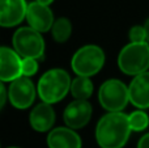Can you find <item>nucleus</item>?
Segmentation results:
<instances>
[{
	"mask_svg": "<svg viewBox=\"0 0 149 148\" xmlns=\"http://www.w3.org/2000/svg\"><path fill=\"white\" fill-rule=\"evenodd\" d=\"M8 148H18V147H8Z\"/></svg>",
	"mask_w": 149,
	"mask_h": 148,
	"instance_id": "b1692460",
	"label": "nucleus"
},
{
	"mask_svg": "<svg viewBox=\"0 0 149 148\" xmlns=\"http://www.w3.org/2000/svg\"><path fill=\"white\" fill-rule=\"evenodd\" d=\"M29 123L31 128H34L38 133L51 131L55 123V110L52 105L46 104V102L36 105L29 114Z\"/></svg>",
	"mask_w": 149,
	"mask_h": 148,
	"instance_id": "ddd939ff",
	"label": "nucleus"
},
{
	"mask_svg": "<svg viewBox=\"0 0 149 148\" xmlns=\"http://www.w3.org/2000/svg\"><path fill=\"white\" fill-rule=\"evenodd\" d=\"M36 1L39 3V4H42V5H47V7H49V5L51 4L54 0H36Z\"/></svg>",
	"mask_w": 149,
	"mask_h": 148,
	"instance_id": "5701e85b",
	"label": "nucleus"
},
{
	"mask_svg": "<svg viewBox=\"0 0 149 148\" xmlns=\"http://www.w3.org/2000/svg\"><path fill=\"white\" fill-rule=\"evenodd\" d=\"M92 113L93 108L88 100H74L64 109L63 119L67 127L79 130L89 123Z\"/></svg>",
	"mask_w": 149,
	"mask_h": 148,
	"instance_id": "6e6552de",
	"label": "nucleus"
},
{
	"mask_svg": "<svg viewBox=\"0 0 149 148\" xmlns=\"http://www.w3.org/2000/svg\"><path fill=\"white\" fill-rule=\"evenodd\" d=\"M119 70L128 76H137L144 73L149 68V43H132L120 50L118 55Z\"/></svg>",
	"mask_w": 149,
	"mask_h": 148,
	"instance_id": "7ed1b4c3",
	"label": "nucleus"
},
{
	"mask_svg": "<svg viewBox=\"0 0 149 148\" xmlns=\"http://www.w3.org/2000/svg\"><path fill=\"white\" fill-rule=\"evenodd\" d=\"M36 87L29 77L21 76L12 81L8 88V100L16 109H28L36 100Z\"/></svg>",
	"mask_w": 149,
	"mask_h": 148,
	"instance_id": "0eeeda50",
	"label": "nucleus"
},
{
	"mask_svg": "<svg viewBox=\"0 0 149 148\" xmlns=\"http://www.w3.org/2000/svg\"><path fill=\"white\" fill-rule=\"evenodd\" d=\"M128 121H130L131 130L136 131V133L147 130L149 126V115L144 110H136V112L131 113L128 115Z\"/></svg>",
	"mask_w": 149,
	"mask_h": 148,
	"instance_id": "f3484780",
	"label": "nucleus"
},
{
	"mask_svg": "<svg viewBox=\"0 0 149 148\" xmlns=\"http://www.w3.org/2000/svg\"><path fill=\"white\" fill-rule=\"evenodd\" d=\"M105 64V52L100 46L86 45L74 52L71 67L77 76L92 77L102 70Z\"/></svg>",
	"mask_w": 149,
	"mask_h": 148,
	"instance_id": "20e7f679",
	"label": "nucleus"
},
{
	"mask_svg": "<svg viewBox=\"0 0 149 148\" xmlns=\"http://www.w3.org/2000/svg\"><path fill=\"white\" fill-rule=\"evenodd\" d=\"M52 38L58 43H64L70 39L71 34H72V24L68 18L60 17L58 20H55L54 25L51 29Z\"/></svg>",
	"mask_w": 149,
	"mask_h": 148,
	"instance_id": "dca6fc26",
	"label": "nucleus"
},
{
	"mask_svg": "<svg viewBox=\"0 0 149 148\" xmlns=\"http://www.w3.org/2000/svg\"><path fill=\"white\" fill-rule=\"evenodd\" d=\"M37 72H38V62H37V59H31V58L22 59V76L31 77Z\"/></svg>",
	"mask_w": 149,
	"mask_h": 148,
	"instance_id": "6ab92c4d",
	"label": "nucleus"
},
{
	"mask_svg": "<svg viewBox=\"0 0 149 148\" xmlns=\"http://www.w3.org/2000/svg\"><path fill=\"white\" fill-rule=\"evenodd\" d=\"M71 93L76 100H88L93 93V83L90 77L77 76L71 84Z\"/></svg>",
	"mask_w": 149,
	"mask_h": 148,
	"instance_id": "2eb2a0df",
	"label": "nucleus"
},
{
	"mask_svg": "<svg viewBox=\"0 0 149 148\" xmlns=\"http://www.w3.org/2000/svg\"><path fill=\"white\" fill-rule=\"evenodd\" d=\"M128 115L124 113H107L95 126V140L101 148H123L131 135Z\"/></svg>",
	"mask_w": 149,
	"mask_h": 148,
	"instance_id": "f257e3e1",
	"label": "nucleus"
},
{
	"mask_svg": "<svg viewBox=\"0 0 149 148\" xmlns=\"http://www.w3.org/2000/svg\"><path fill=\"white\" fill-rule=\"evenodd\" d=\"M130 102L144 110L149 108V71L135 76L128 85Z\"/></svg>",
	"mask_w": 149,
	"mask_h": 148,
	"instance_id": "f8f14e48",
	"label": "nucleus"
},
{
	"mask_svg": "<svg viewBox=\"0 0 149 148\" xmlns=\"http://www.w3.org/2000/svg\"><path fill=\"white\" fill-rule=\"evenodd\" d=\"M13 50L22 59L31 58L39 59L45 52V39L39 31L34 30L30 26L20 28L15 31L12 38Z\"/></svg>",
	"mask_w": 149,
	"mask_h": 148,
	"instance_id": "423d86ee",
	"label": "nucleus"
},
{
	"mask_svg": "<svg viewBox=\"0 0 149 148\" xmlns=\"http://www.w3.org/2000/svg\"><path fill=\"white\" fill-rule=\"evenodd\" d=\"M22 76V59L13 49L1 46L0 49V80L12 83Z\"/></svg>",
	"mask_w": 149,
	"mask_h": 148,
	"instance_id": "1a4fd4ad",
	"label": "nucleus"
},
{
	"mask_svg": "<svg viewBox=\"0 0 149 148\" xmlns=\"http://www.w3.org/2000/svg\"><path fill=\"white\" fill-rule=\"evenodd\" d=\"M28 5L25 0H0V25L12 28L26 18Z\"/></svg>",
	"mask_w": 149,
	"mask_h": 148,
	"instance_id": "9b49d317",
	"label": "nucleus"
},
{
	"mask_svg": "<svg viewBox=\"0 0 149 148\" xmlns=\"http://www.w3.org/2000/svg\"><path fill=\"white\" fill-rule=\"evenodd\" d=\"M98 101L109 113H119L130 102L128 87L118 79H109L98 91Z\"/></svg>",
	"mask_w": 149,
	"mask_h": 148,
	"instance_id": "39448f33",
	"label": "nucleus"
},
{
	"mask_svg": "<svg viewBox=\"0 0 149 148\" xmlns=\"http://www.w3.org/2000/svg\"><path fill=\"white\" fill-rule=\"evenodd\" d=\"M137 148H149V133L140 138L139 143H137Z\"/></svg>",
	"mask_w": 149,
	"mask_h": 148,
	"instance_id": "412c9836",
	"label": "nucleus"
},
{
	"mask_svg": "<svg viewBox=\"0 0 149 148\" xmlns=\"http://www.w3.org/2000/svg\"><path fill=\"white\" fill-rule=\"evenodd\" d=\"M130 41L132 43H144L147 42V33L144 26L135 25L130 29Z\"/></svg>",
	"mask_w": 149,
	"mask_h": 148,
	"instance_id": "a211bd4d",
	"label": "nucleus"
},
{
	"mask_svg": "<svg viewBox=\"0 0 149 148\" xmlns=\"http://www.w3.org/2000/svg\"><path fill=\"white\" fill-rule=\"evenodd\" d=\"M0 97H1V102H0V106L4 108V106H5V101H7V98H8V91L5 89L4 83L0 84Z\"/></svg>",
	"mask_w": 149,
	"mask_h": 148,
	"instance_id": "aec40b11",
	"label": "nucleus"
},
{
	"mask_svg": "<svg viewBox=\"0 0 149 148\" xmlns=\"http://www.w3.org/2000/svg\"><path fill=\"white\" fill-rule=\"evenodd\" d=\"M49 148H81L79 134L70 127H55L47 135Z\"/></svg>",
	"mask_w": 149,
	"mask_h": 148,
	"instance_id": "4468645a",
	"label": "nucleus"
},
{
	"mask_svg": "<svg viewBox=\"0 0 149 148\" xmlns=\"http://www.w3.org/2000/svg\"><path fill=\"white\" fill-rule=\"evenodd\" d=\"M26 21L29 26L39 33H46L51 30L54 25V13L47 5H42L37 1H33L28 5Z\"/></svg>",
	"mask_w": 149,
	"mask_h": 148,
	"instance_id": "9d476101",
	"label": "nucleus"
},
{
	"mask_svg": "<svg viewBox=\"0 0 149 148\" xmlns=\"http://www.w3.org/2000/svg\"><path fill=\"white\" fill-rule=\"evenodd\" d=\"M71 76L67 71L52 68L42 75L38 81L37 92L42 102L54 105L62 101L68 92H71Z\"/></svg>",
	"mask_w": 149,
	"mask_h": 148,
	"instance_id": "f03ea898",
	"label": "nucleus"
},
{
	"mask_svg": "<svg viewBox=\"0 0 149 148\" xmlns=\"http://www.w3.org/2000/svg\"><path fill=\"white\" fill-rule=\"evenodd\" d=\"M143 26H144V29H145V33H147V42L149 43V18H148L147 21H145V24H144V25H143Z\"/></svg>",
	"mask_w": 149,
	"mask_h": 148,
	"instance_id": "4be33fe9",
	"label": "nucleus"
}]
</instances>
